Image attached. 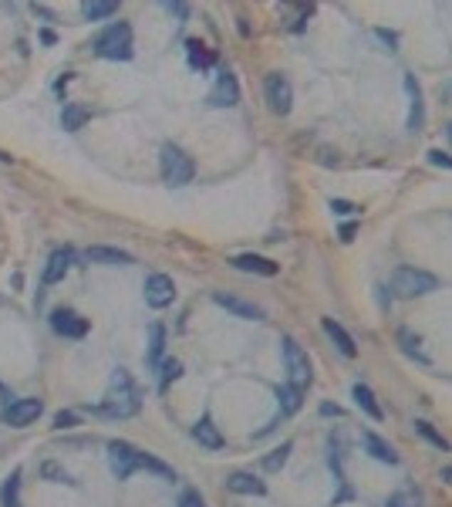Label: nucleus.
<instances>
[{
	"label": "nucleus",
	"mask_w": 452,
	"mask_h": 507,
	"mask_svg": "<svg viewBox=\"0 0 452 507\" xmlns=\"http://www.w3.org/2000/svg\"><path fill=\"white\" fill-rule=\"evenodd\" d=\"M139 389H135V382L125 369H115V376H112V386H108V396H105L102 406H95V413L98 416H112V419H129L139 413Z\"/></svg>",
	"instance_id": "1"
},
{
	"label": "nucleus",
	"mask_w": 452,
	"mask_h": 507,
	"mask_svg": "<svg viewBox=\"0 0 452 507\" xmlns=\"http://www.w3.org/2000/svg\"><path fill=\"white\" fill-rule=\"evenodd\" d=\"M439 287V277L429 271H419V267H395L391 271V291H395V298H426Z\"/></svg>",
	"instance_id": "2"
},
{
	"label": "nucleus",
	"mask_w": 452,
	"mask_h": 507,
	"mask_svg": "<svg viewBox=\"0 0 452 507\" xmlns=\"http://www.w3.org/2000/svg\"><path fill=\"white\" fill-rule=\"evenodd\" d=\"M95 54L98 58H108V61H129L132 58V27L129 24H112L105 27L98 41H95Z\"/></svg>",
	"instance_id": "3"
},
{
	"label": "nucleus",
	"mask_w": 452,
	"mask_h": 507,
	"mask_svg": "<svg viewBox=\"0 0 452 507\" xmlns=\"http://www.w3.org/2000/svg\"><path fill=\"white\" fill-rule=\"evenodd\" d=\"M159 163H162V180H166L169 186H186V183L196 176L193 159L186 156L179 145H172V143L162 145V153H159Z\"/></svg>",
	"instance_id": "4"
},
{
	"label": "nucleus",
	"mask_w": 452,
	"mask_h": 507,
	"mask_svg": "<svg viewBox=\"0 0 452 507\" xmlns=\"http://www.w3.org/2000/svg\"><path fill=\"white\" fill-rule=\"evenodd\" d=\"M284 362H287V372H290V386L294 389H308L310 386V359H308V352L300 349L294 338H284Z\"/></svg>",
	"instance_id": "5"
},
{
	"label": "nucleus",
	"mask_w": 452,
	"mask_h": 507,
	"mask_svg": "<svg viewBox=\"0 0 452 507\" xmlns=\"http://www.w3.org/2000/svg\"><path fill=\"white\" fill-rule=\"evenodd\" d=\"M263 98H267V105H270L273 116H287L290 108H294V88H290V81L284 78V75H267V81H263Z\"/></svg>",
	"instance_id": "6"
},
{
	"label": "nucleus",
	"mask_w": 452,
	"mask_h": 507,
	"mask_svg": "<svg viewBox=\"0 0 452 507\" xmlns=\"http://www.w3.org/2000/svg\"><path fill=\"white\" fill-rule=\"evenodd\" d=\"M108 464H112V473L118 481H129L132 473L139 470V450L125 440H112L108 443Z\"/></svg>",
	"instance_id": "7"
},
{
	"label": "nucleus",
	"mask_w": 452,
	"mask_h": 507,
	"mask_svg": "<svg viewBox=\"0 0 452 507\" xmlns=\"http://www.w3.org/2000/svg\"><path fill=\"white\" fill-rule=\"evenodd\" d=\"M41 409H44L41 399H11L7 409L0 413V419H4L7 426H27V423H34V419L41 416Z\"/></svg>",
	"instance_id": "8"
},
{
	"label": "nucleus",
	"mask_w": 452,
	"mask_h": 507,
	"mask_svg": "<svg viewBox=\"0 0 452 507\" xmlns=\"http://www.w3.org/2000/svg\"><path fill=\"white\" fill-rule=\"evenodd\" d=\"M206 102L216 105V108H233V105L240 102V85L233 78V71L223 68L220 75H216V85H213V91L206 95Z\"/></svg>",
	"instance_id": "9"
},
{
	"label": "nucleus",
	"mask_w": 452,
	"mask_h": 507,
	"mask_svg": "<svg viewBox=\"0 0 452 507\" xmlns=\"http://www.w3.org/2000/svg\"><path fill=\"white\" fill-rule=\"evenodd\" d=\"M172 298H176L172 277L169 274H149V281H145V301H149V308H169Z\"/></svg>",
	"instance_id": "10"
},
{
	"label": "nucleus",
	"mask_w": 452,
	"mask_h": 507,
	"mask_svg": "<svg viewBox=\"0 0 452 507\" xmlns=\"http://www.w3.org/2000/svg\"><path fill=\"white\" fill-rule=\"evenodd\" d=\"M213 301H216L220 308H226V312H233L236 318H243V322H260V318H263V312H260L253 301L236 298V295H230V291H213Z\"/></svg>",
	"instance_id": "11"
},
{
	"label": "nucleus",
	"mask_w": 452,
	"mask_h": 507,
	"mask_svg": "<svg viewBox=\"0 0 452 507\" xmlns=\"http://www.w3.org/2000/svg\"><path fill=\"white\" fill-rule=\"evenodd\" d=\"M405 91H409V132H419L426 126V105H422V88L415 75H405Z\"/></svg>",
	"instance_id": "12"
},
{
	"label": "nucleus",
	"mask_w": 452,
	"mask_h": 507,
	"mask_svg": "<svg viewBox=\"0 0 452 507\" xmlns=\"http://www.w3.org/2000/svg\"><path fill=\"white\" fill-rule=\"evenodd\" d=\"M51 328L58 332V335H65V338H85L88 335V322H85L81 314H75V312H54L51 314Z\"/></svg>",
	"instance_id": "13"
},
{
	"label": "nucleus",
	"mask_w": 452,
	"mask_h": 507,
	"mask_svg": "<svg viewBox=\"0 0 452 507\" xmlns=\"http://www.w3.org/2000/svg\"><path fill=\"white\" fill-rule=\"evenodd\" d=\"M226 487H230L233 494H246V497H263L267 494V483L257 481L253 473H246V470H236L226 477Z\"/></svg>",
	"instance_id": "14"
},
{
	"label": "nucleus",
	"mask_w": 452,
	"mask_h": 507,
	"mask_svg": "<svg viewBox=\"0 0 452 507\" xmlns=\"http://www.w3.org/2000/svg\"><path fill=\"white\" fill-rule=\"evenodd\" d=\"M321 325H324V332H327V338L335 342V349L345 355V359H354L358 355V345H354V338L345 332V325H337L335 318H321Z\"/></svg>",
	"instance_id": "15"
},
{
	"label": "nucleus",
	"mask_w": 452,
	"mask_h": 507,
	"mask_svg": "<svg viewBox=\"0 0 452 507\" xmlns=\"http://www.w3.org/2000/svg\"><path fill=\"white\" fill-rule=\"evenodd\" d=\"M351 396H354V403H358V409H362V413H368V416L375 419V423H382V419H385V409L378 406L375 392L368 389L364 382H354V386H351Z\"/></svg>",
	"instance_id": "16"
},
{
	"label": "nucleus",
	"mask_w": 452,
	"mask_h": 507,
	"mask_svg": "<svg viewBox=\"0 0 452 507\" xmlns=\"http://www.w3.org/2000/svg\"><path fill=\"white\" fill-rule=\"evenodd\" d=\"M71 250H54L51 257H48V267H44V285H58V281H65L68 267H71Z\"/></svg>",
	"instance_id": "17"
},
{
	"label": "nucleus",
	"mask_w": 452,
	"mask_h": 507,
	"mask_svg": "<svg viewBox=\"0 0 452 507\" xmlns=\"http://www.w3.org/2000/svg\"><path fill=\"white\" fill-rule=\"evenodd\" d=\"M233 267H236V271H250V274H263V277H273V274H277V264L267 257H260V254H240V257H233Z\"/></svg>",
	"instance_id": "18"
},
{
	"label": "nucleus",
	"mask_w": 452,
	"mask_h": 507,
	"mask_svg": "<svg viewBox=\"0 0 452 507\" xmlns=\"http://www.w3.org/2000/svg\"><path fill=\"white\" fill-rule=\"evenodd\" d=\"M193 440L199 443V446H206V450H223V433L213 426V419L209 416H203L193 426Z\"/></svg>",
	"instance_id": "19"
},
{
	"label": "nucleus",
	"mask_w": 452,
	"mask_h": 507,
	"mask_svg": "<svg viewBox=\"0 0 452 507\" xmlns=\"http://www.w3.org/2000/svg\"><path fill=\"white\" fill-rule=\"evenodd\" d=\"M362 440H364V450L375 456V460H382V464H391V467L399 464V454H395V450H391V446H388V443L382 440L378 433H364Z\"/></svg>",
	"instance_id": "20"
},
{
	"label": "nucleus",
	"mask_w": 452,
	"mask_h": 507,
	"mask_svg": "<svg viewBox=\"0 0 452 507\" xmlns=\"http://www.w3.org/2000/svg\"><path fill=\"white\" fill-rule=\"evenodd\" d=\"M85 260H91V264H132V254L118 247H88Z\"/></svg>",
	"instance_id": "21"
},
{
	"label": "nucleus",
	"mask_w": 452,
	"mask_h": 507,
	"mask_svg": "<svg viewBox=\"0 0 452 507\" xmlns=\"http://www.w3.org/2000/svg\"><path fill=\"white\" fill-rule=\"evenodd\" d=\"M300 396H304V392H300V389H294L290 382H284V386H277V403H280V413H284V416H294V413L300 409V403H304Z\"/></svg>",
	"instance_id": "22"
},
{
	"label": "nucleus",
	"mask_w": 452,
	"mask_h": 507,
	"mask_svg": "<svg viewBox=\"0 0 452 507\" xmlns=\"http://www.w3.org/2000/svg\"><path fill=\"white\" fill-rule=\"evenodd\" d=\"M162 349H166V328L162 325H152L149 328V349H145V362L152 365H162L159 359H162Z\"/></svg>",
	"instance_id": "23"
},
{
	"label": "nucleus",
	"mask_w": 452,
	"mask_h": 507,
	"mask_svg": "<svg viewBox=\"0 0 452 507\" xmlns=\"http://www.w3.org/2000/svg\"><path fill=\"white\" fill-rule=\"evenodd\" d=\"M91 118V112L85 108V105H78V102H71V105H65V112H61V126H65L68 132H78L85 122Z\"/></svg>",
	"instance_id": "24"
},
{
	"label": "nucleus",
	"mask_w": 452,
	"mask_h": 507,
	"mask_svg": "<svg viewBox=\"0 0 452 507\" xmlns=\"http://www.w3.org/2000/svg\"><path fill=\"white\" fill-rule=\"evenodd\" d=\"M81 14L88 21H105V17L118 14V4L115 0H88V4H81Z\"/></svg>",
	"instance_id": "25"
},
{
	"label": "nucleus",
	"mask_w": 452,
	"mask_h": 507,
	"mask_svg": "<svg viewBox=\"0 0 452 507\" xmlns=\"http://www.w3.org/2000/svg\"><path fill=\"white\" fill-rule=\"evenodd\" d=\"M139 470H149V473L162 477V481H176V470L169 464H162V460H155L152 454H142V450H139Z\"/></svg>",
	"instance_id": "26"
},
{
	"label": "nucleus",
	"mask_w": 452,
	"mask_h": 507,
	"mask_svg": "<svg viewBox=\"0 0 452 507\" xmlns=\"http://www.w3.org/2000/svg\"><path fill=\"white\" fill-rule=\"evenodd\" d=\"M186 54H189V65L199 68V71H206V68H213V54L206 51V44H199V41H186Z\"/></svg>",
	"instance_id": "27"
},
{
	"label": "nucleus",
	"mask_w": 452,
	"mask_h": 507,
	"mask_svg": "<svg viewBox=\"0 0 452 507\" xmlns=\"http://www.w3.org/2000/svg\"><path fill=\"white\" fill-rule=\"evenodd\" d=\"M399 342H401V349H405V355H412V359H419L422 365H429V355H426V349H422V338L419 335H412L409 328H401Z\"/></svg>",
	"instance_id": "28"
},
{
	"label": "nucleus",
	"mask_w": 452,
	"mask_h": 507,
	"mask_svg": "<svg viewBox=\"0 0 452 507\" xmlns=\"http://www.w3.org/2000/svg\"><path fill=\"white\" fill-rule=\"evenodd\" d=\"M4 507H21V470H14L4 483Z\"/></svg>",
	"instance_id": "29"
},
{
	"label": "nucleus",
	"mask_w": 452,
	"mask_h": 507,
	"mask_svg": "<svg viewBox=\"0 0 452 507\" xmlns=\"http://www.w3.org/2000/svg\"><path fill=\"white\" fill-rule=\"evenodd\" d=\"M415 433H419V436H426V440L432 443L436 450H449V440H446L442 433H436V429H432V423H426V419H415Z\"/></svg>",
	"instance_id": "30"
},
{
	"label": "nucleus",
	"mask_w": 452,
	"mask_h": 507,
	"mask_svg": "<svg viewBox=\"0 0 452 507\" xmlns=\"http://www.w3.org/2000/svg\"><path fill=\"white\" fill-rule=\"evenodd\" d=\"M290 450H294V443H280V446H277V450H273V454L263 460V470H270V473H273V470H280L287 464Z\"/></svg>",
	"instance_id": "31"
},
{
	"label": "nucleus",
	"mask_w": 452,
	"mask_h": 507,
	"mask_svg": "<svg viewBox=\"0 0 452 507\" xmlns=\"http://www.w3.org/2000/svg\"><path fill=\"white\" fill-rule=\"evenodd\" d=\"M159 369H162V379H159V389L166 392V389H169V382H176V379L182 376V365L176 362V359H169V362H162Z\"/></svg>",
	"instance_id": "32"
},
{
	"label": "nucleus",
	"mask_w": 452,
	"mask_h": 507,
	"mask_svg": "<svg viewBox=\"0 0 452 507\" xmlns=\"http://www.w3.org/2000/svg\"><path fill=\"white\" fill-rule=\"evenodd\" d=\"M385 507H419V494H412V491H399V494L388 497Z\"/></svg>",
	"instance_id": "33"
},
{
	"label": "nucleus",
	"mask_w": 452,
	"mask_h": 507,
	"mask_svg": "<svg viewBox=\"0 0 452 507\" xmlns=\"http://www.w3.org/2000/svg\"><path fill=\"white\" fill-rule=\"evenodd\" d=\"M429 163H432V166L452 169V156H449V153H442V149H429Z\"/></svg>",
	"instance_id": "34"
},
{
	"label": "nucleus",
	"mask_w": 452,
	"mask_h": 507,
	"mask_svg": "<svg viewBox=\"0 0 452 507\" xmlns=\"http://www.w3.org/2000/svg\"><path fill=\"white\" fill-rule=\"evenodd\" d=\"M179 507H206V504H203V497L196 494V491H182V494H179Z\"/></svg>",
	"instance_id": "35"
},
{
	"label": "nucleus",
	"mask_w": 452,
	"mask_h": 507,
	"mask_svg": "<svg viewBox=\"0 0 452 507\" xmlns=\"http://www.w3.org/2000/svg\"><path fill=\"white\" fill-rule=\"evenodd\" d=\"M75 423H78L75 413H58V416H54V426L58 429H68V426H75Z\"/></svg>",
	"instance_id": "36"
},
{
	"label": "nucleus",
	"mask_w": 452,
	"mask_h": 507,
	"mask_svg": "<svg viewBox=\"0 0 452 507\" xmlns=\"http://www.w3.org/2000/svg\"><path fill=\"white\" fill-rule=\"evenodd\" d=\"M331 210H335V213H354V203H348V200H331Z\"/></svg>",
	"instance_id": "37"
},
{
	"label": "nucleus",
	"mask_w": 452,
	"mask_h": 507,
	"mask_svg": "<svg viewBox=\"0 0 452 507\" xmlns=\"http://www.w3.org/2000/svg\"><path fill=\"white\" fill-rule=\"evenodd\" d=\"M354 230H358L354 223H345V227H341V240H345V244H351V240H354Z\"/></svg>",
	"instance_id": "38"
},
{
	"label": "nucleus",
	"mask_w": 452,
	"mask_h": 507,
	"mask_svg": "<svg viewBox=\"0 0 452 507\" xmlns=\"http://www.w3.org/2000/svg\"><path fill=\"white\" fill-rule=\"evenodd\" d=\"M166 11L176 14V17H186V14H189V7H186V4H166Z\"/></svg>",
	"instance_id": "39"
},
{
	"label": "nucleus",
	"mask_w": 452,
	"mask_h": 507,
	"mask_svg": "<svg viewBox=\"0 0 452 507\" xmlns=\"http://www.w3.org/2000/svg\"><path fill=\"white\" fill-rule=\"evenodd\" d=\"M44 473H48V477H58V481H68V473H61L54 464H44Z\"/></svg>",
	"instance_id": "40"
},
{
	"label": "nucleus",
	"mask_w": 452,
	"mask_h": 507,
	"mask_svg": "<svg viewBox=\"0 0 452 507\" xmlns=\"http://www.w3.org/2000/svg\"><path fill=\"white\" fill-rule=\"evenodd\" d=\"M321 413H324V416H341V409H337V406H331V403H324Z\"/></svg>",
	"instance_id": "41"
},
{
	"label": "nucleus",
	"mask_w": 452,
	"mask_h": 507,
	"mask_svg": "<svg viewBox=\"0 0 452 507\" xmlns=\"http://www.w3.org/2000/svg\"><path fill=\"white\" fill-rule=\"evenodd\" d=\"M442 481H446V483H452V467H446V470H442Z\"/></svg>",
	"instance_id": "42"
},
{
	"label": "nucleus",
	"mask_w": 452,
	"mask_h": 507,
	"mask_svg": "<svg viewBox=\"0 0 452 507\" xmlns=\"http://www.w3.org/2000/svg\"><path fill=\"white\" fill-rule=\"evenodd\" d=\"M446 135H449V143H452V126H449V129H446Z\"/></svg>",
	"instance_id": "43"
}]
</instances>
